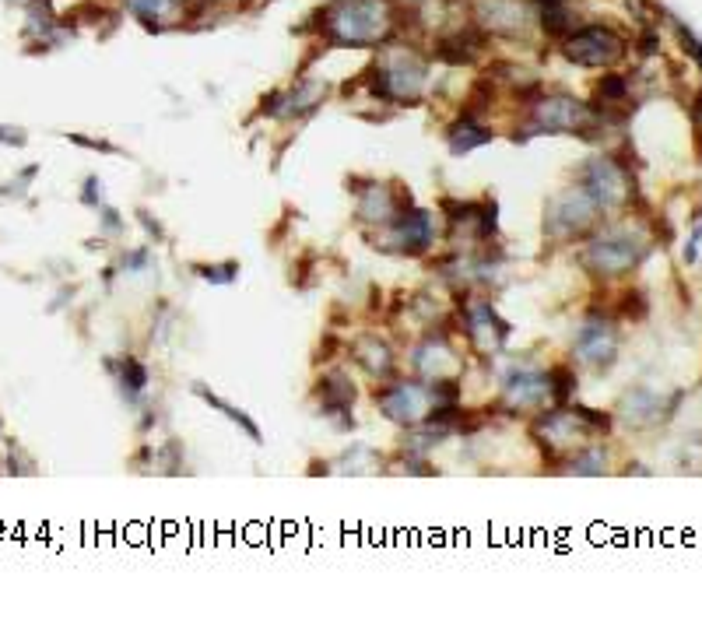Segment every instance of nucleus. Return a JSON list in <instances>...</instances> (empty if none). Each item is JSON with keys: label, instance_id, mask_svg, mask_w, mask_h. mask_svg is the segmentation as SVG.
Returning a JSON list of instances; mask_svg holds the SVG:
<instances>
[{"label": "nucleus", "instance_id": "f257e3e1", "mask_svg": "<svg viewBox=\"0 0 702 639\" xmlns=\"http://www.w3.org/2000/svg\"><path fill=\"white\" fill-rule=\"evenodd\" d=\"M397 25V8L390 0H334L323 11V32L330 43L373 46L390 39Z\"/></svg>", "mask_w": 702, "mask_h": 639}, {"label": "nucleus", "instance_id": "f03ea898", "mask_svg": "<svg viewBox=\"0 0 702 639\" xmlns=\"http://www.w3.org/2000/svg\"><path fill=\"white\" fill-rule=\"evenodd\" d=\"M562 53L580 67H604L622 57L625 43L615 29H608V25H587V29L569 32Z\"/></svg>", "mask_w": 702, "mask_h": 639}, {"label": "nucleus", "instance_id": "7ed1b4c3", "mask_svg": "<svg viewBox=\"0 0 702 639\" xmlns=\"http://www.w3.org/2000/svg\"><path fill=\"white\" fill-rule=\"evenodd\" d=\"M590 120H594V109L576 99H541L534 109V127L541 134H576L590 127Z\"/></svg>", "mask_w": 702, "mask_h": 639}, {"label": "nucleus", "instance_id": "20e7f679", "mask_svg": "<svg viewBox=\"0 0 702 639\" xmlns=\"http://www.w3.org/2000/svg\"><path fill=\"white\" fill-rule=\"evenodd\" d=\"M643 260V243L632 232H615V236H601L590 246V264L604 274H625Z\"/></svg>", "mask_w": 702, "mask_h": 639}, {"label": "nucleus", "instance_id": "39448f33", "mask_svg": "<svg viewBox=\"0 0 702 639\" xmlns=\"http://www.w3.org/2000/svg\"><path fill=\"white\" fill-rule=\"evenodd\" d=\"M478 15V22L495 36H523V29L534 18V8L527 0H481Z\"/></svg>", "mask_w": 702, "mask_h": 639}, {"label": "nucleus", "instance_id": "423d86ee", "mask_svg": "<svg viewBox=\"0 0 702 639\" xmlns=\"http://www.w3.org/2000/svg\"><path fill=\"white\" fill-rule=\"evenodd\" d=\"M583 190H587L597 204H618L629 194V180H625V173L611 158H594L587 166V176H583Z\"/></svg>", "mask_w": 702, "mask_h": 639}, {"label": "nucleus", "instance_id": "0eeeda50", "mask_svg": "<svg viewBox=\"0 0 702 639\" xmlns=\"http://www.w3.org/2000/svg\"><path fill=\"white\" fill-rule=\"evenodd\" d=\"M597 201L587 194V190H573V194L559 197L552 204V229L555 232H580L594 222Z\"/></svg>", "mask_w": 702, "mask_h": 639}, {"label": "nucleus", "instance_id": "6e6552de", "mask_svg": "<svg viewBox=\"0 0 702 639\" xmlns=\"http://www.w3.org/2000/svg\"><path fill=\"white\" fill-rule=\"evenodd\" d=\"M576 352H580L583 362H590L594 369H604L615 362V331L604 320H590L587 327L576 338Z\"/></svg>", "mask_w": 702, "mask_h": 639}, {"label": "nucleus", "instance_id": "1a4fd4ad", "mask_svg": "<svg viewBox=\"0 0 702 639\" xmlns=\"http://www.w3.org/2000/svg\"><path fill=\"white\" fill-rule=\"evenodd\" d=\"M383 401V408H387L390 418H397V422H411L418 411V390L408 387V383H394V387H387L383 394H376Z\"/></svg>", "mask_w": 702, "mask_h": 639}, {"label": "nucleus", "instance_id": "9d476101", "mask_svg": "<svg viewBox=\"0 0 702 639\" xmlns=\"http://www.w3.org/2000/svg\"><path fill=\"white\" fill-rule=\"evenodd\" d=\"M509 394H513V401H520V404L541 401V397L548 394V376H531V373L509 376Z\"/></svg>", "mask_w": 702, "mask_h": 639}, {"label": "nucleus", "instance_id": "9b49d317", "mask_svg": "<svg viewBox=\"0 0 702 639\" xmlns=\"http://www.w3.org/2000/svg\"><path fill=\"white\" fill-rule=\"evenodd\" d=\"M485 141H492V134L488 130H481V127H474L471 120H464L460 127H453V134H450V148L457 151H471V148H478V144H485Z\"/></svg>", "mask_w": 702, "mask_h": 639}, {"label": "nucleus", "instance_id": "f8f14e48", "mask_svg": "<svg viewBox=\"0 0 702 639\" xmlns=\"http://www.w3.org/2000/svg\"><path fill=\"white\" fill-rule=\"evenodd\" d=\"M320 394H327V408L330 411H341V408H348L351 401H355V387H348V380L344 376H330L327 383H323V390Z\"/></svg>", "mask_w": 702, "mask_h": 639}, {"label": "nucleus", "instance_id": "ddd939ff", "mask_svg": "<svg viewBox=\"0 0 702 639\" xmlns=\"http://www.w3.org/2000/svg\"><path fill=\"white\" fill-rule=\"evenodd\" d=\"M127 4L141 22H155V18H169L180 0H127Z\"/></svg>", "mask_w": 702, "mask_h": 639}, {"label": "nucleus", "instance_id": "4468645a", "mask_svg": "<svg viewBox=\"0 0 702 639\" xmlns=\"http://www.w3.org/2000/svg\"><path fill=\"white\" fill-rule=\"evenodd\" d=\"M197 394H201V397H204V401H208V404H211V408L225 411V415H229V418H232V422H239V425H243V429H246V432H250V439H257V443H260V429H257V425H253V422H250V418H246V415H243V411H236V408H232V404H225V401H222V397L208 394V390H204V387H197Z\"/></svg>", "mask_w": 702, "mask_h": 639}, {"label": "nucleus", "instance_id": "2eb2a0df", "mask_svg": "<svg viewBox=\"0 0 702 639\" xmlns=\"http://www.w3.org/2000/svg\"><path fill=\"white\" fill-rule=\"evenodd\" d=\"M660 404L653 401V394H646V390H636V394L629 397V411H625V415H629V422H653V411H657Z\"/></svg>", "mask_w": 702, "mask_h": 639}, {"label": "nucleus", "instance_id": "dca6fc26", "mask_svg": "<svg viewBox=\"0 0 702 639\" xmlns=\"http://www.w3.org/2000/svg\"><path fill=\"white\" fill-rule=\"evenodd\" d=\"M597 92L604 95V102H622L625 92H629V85H625V78H615V74H608V78L597 85Z\"/></svg>", "mask_w": 702, "mask_h": 639}, {"label": "nucleus", "instance_id": "f3484780", "mask_svg": "<svg viewBox=\"0 0 702 639\" xmlns=\"http://www.w3.org/2000/svg\"><path fill=\"white\" fill-rule=\"evenodd\" d=\"M236 271H239V264L208 267V271H204V278H211V281H232V278H236Z\"/></svg>", "mask_w": 702, "mask_h": 639}, {"label": "nucleus", "instance_id": "a211bd4d", "mask_svg": "<svg viewBox=\"0 0 702 639\" xmlns=\"http://www.w3.org/2000/svg\"><path fill=\"white\" fill-rule=\"evenodd\" d=\"M0 144H25V134L18 127H0Z\"/></svg>", "mask_w": 702, "mask_h": 639}]
</instances>
